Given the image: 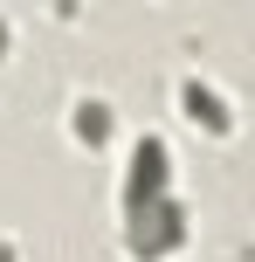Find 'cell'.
<instances>
[{"label":"cell","mask_w":255,"mask_h":262,"mask_svg":"<svg viewBox=\"0 0 255 262\" xmlns=\"http://www.w3.org/2000/svg\"><path fill=\"white\" fill-rule=\"evenodd\" d=\"M173 193V152H166L159 131L131 145V166H124V207H145V200H166Z\"/></svg>","instance_id":"cell-2"},{"label":"cell","mask_w":255,"mask_h":262,"mask_svg":"<svg viewBox=\"0 0 255 262\" xmlns=\"http://www.w3.org/2000/svg\"><path fill=\"white\" fill-rule=\"evenodd\" d=\"M179 104H187V118L200 124V131H214V138H228V131H235V111L221 104V97L207 90L200 76H187V83H179Z\"/></svg>","instance_id":"cell-3"},{"label":"cell","mask_w":255,"mask_h":262,"mask_svg":"<svg viewBox=\"0 0 255 262\" xmlns=\"http://www.w3.org/2000/svg\"><path fill=\"white\" fill-rule=\"evenodd\" d=\"M124 249L138 262H166L187 249V200L166 193V200H145V207H124Z\"/></svg>","instance_id":"cell-1"},{"label":"cell","mask_w":255,"mask_h":262,"mask_svg":"<svg viewBox=\"0 0 255 262\" xmlns=\"http://www.w3.org/2000/svg\"><path fill=\"white\" fill-rule=\"evenodd\" d=\"M69 124H76V145H83V152H104V145H110V124H118V118H110V104H104V97H83Z\"/></svg>","instance_id":"cell-4"},{"label":"cell","mask_w":255,"mask_h":262,"mask_svg":"<svg viewBox=\"0 0 255 262\" xmlns=\"http://www.w3.org/2000/svg\"><path fill=\"white\" fill-rule=\"evenodd\" d=\"M7 49H14V35H7V21H0V62H7Z\"/></svg>","instance_id":"cell-5"}]
</instances>
